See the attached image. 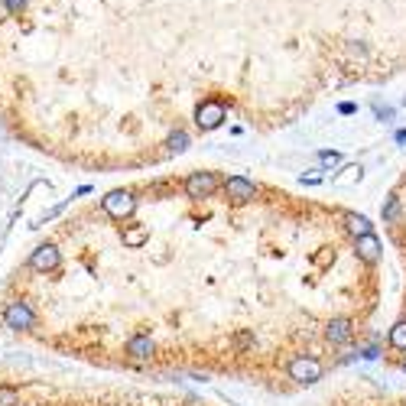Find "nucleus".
<instances>
[{
    "instance_id": "1",
    "label": "nucleus",
    "mask_w": 406,
    "mask_h": 406,
    "mask_svg": "<svg viewBox=\"0 0 406 406\" xmlns=\"http://www.w3.org/2000/svg\"><path fill=\"white\" fill-rule=\"evenodd\" d=\"M322 374H325V367L315 355H296L289 361V377L296 383H319Z\"/></svg>"
},
{
    "instance_id": "2",
    "label": "nucleus",
    "mask_w": 406,
    "mask_h": 406,
    "mask_svg": "<svg viewBox=\"0 0 406 406\" xmlns=\"http://www.w3.org/2000/svg\"><path fill=\"white\" fill-rule=\"evenodd\" d=\"M218 189H221V179L215 176V172H192V176L182 182V192H186V198H195V202L212 198Z\"/></svg>"
},
{
    "instance_id": "3",
    "label": "nucleus",
    "mask_w": 406,
    "mask_h": 406,
    "mask_svg": "<svg viewBox=\"0 0 406 406\" xmlns=\"http://www.w3.org/2000/svg\"><path fill=\"white\" fill-rule=\"evenodd\" d=\"M224 195H228L234 205H244L257 195V186L247 176H228L224 179Z\"/></svg>"
},
{
    "instance_id": "4",
    "label": "nucleus",
    "mask_w": 406,
    "mask_h": 406,
    "mask_svg": "<svg viewBox=\"0 0 406 406\" xmlns=\"http://www.w3.org/2000/svg\"><path fill=\"white\" fill-rule=\"evenodd\" d=\"M224 120V104L221 101H202V108L195 110V124L202 130H215Z\"/></svg>"
},
{
    "instance_id": "5",
    "label": "nucleus",
    "mask_w": 406,
    "mask_h": 406,
    "mask_svg": "<svg viewBox=\"0 0 406 406\" xmlns=\"http://www.w3.org/2000/svg\"><path fill=\"white\" fill-rule=\"evenodd\" d=\"M325 338L331 345H348V341L355 338V322L351 319H331L329 329H325Z\"/></svg>"
},
{
    "instance_id": "6",
    "label": "nucleus",
    "mask_w": 406,
    "mask_h": 406,
    "mask_svg": "<svg viewBox=\"0 0 406 406\" xmlns=\"http://www.w3.org/2000/svg\"><path fill=\"white\" fill-rule=\"evenodd\" d=\"M355 247H357V257H361L364 263H377V260H381V254H383V244L374 234L355 237Z\"/></svg>"
},
{
    "instance_id": "7",
    "label": "nucleus",
    "mask_w": 406,
    "mask_h": 406,
    "mask_svg": "<svg viewBox=\"0 0 406 406\" xmlns=\"http://www.w3.org/2000/svg\"><path fill=\"white\" fill-rule=\"evenodd\" d=\"M361 179H364L361 163H348V166H341L338 176H331V186H335V189H351V186H357Z\"/></svg>"
},
{
    "instance_id": "8",
    "label": "nucleus",
    "mask_w": 406,
    "mask_h": 406,
    "mask_svg": "<svg viewBox=\"0 0 406 406\" xmlns=\"http://www.w3.org/2000/svg\"><path fill=\"white\" fill-rule=\"evenodd\" d=\"M345 228H348V234H355V237L374 234L371 218H367V215H357V212H348V215H345Z\"/></svg>"
},
{
    "instance_id": "9",
    "label": "nucleus",
    "mask_w": 406,
    "mask_h": 406,
    "mask_svg": "<svg viewBox=\"0 0 406 406\" xmlns=\"http://www.w3.org/2000/svg\"><path fill=\"white\" fill-rule=\"evenodd\" d=\"M319 170H325V172H331V170H338L341 166V153L338 150H319Z\"/></svg>"
},
{
    "instance_id": "10",
    "label": "nucleus",
    "mask_w": 406,
    "mask_h": 406,
    "mask_svg": "<svg viewBox=\"0 0 406 406\" xmlns=\"http://www.w3.org/2000/svg\"><path fill=\"white\" fill-rule=\"evenodd\" d=\"M166 150H170V153H182V150H189V134H186V130H172L170 140H166Z\"/></svg>"
},
{
    "instance_id": "11",
    "label": "nucleus",
    "mask_w": 406,
    "mask_h": 406,
    "mask_svg": "<svg viewBox=\"0 0 406 406\" xmlns=\"http://www.w3.org/2000/svg\"><path fill=\"white\" fill-rule=\"evenodd\" d=\"M390 345L397 351H406V319H400L393 329H390Z\"/></svg>"
},
{
    "instance_id": "12",
    "label": "nucleus",
    "mask_w": 406,
    "mask_h": 406,
    "mask_svg": "<svg viewBox=\"0 0 406 406\" xmlns=\"http://www.w3.org/2000/svg\"><path fill=\"white\" fill-rule=\"evenodd\" d=\"M383 221H387V224H397L400 221V198L397 195H390L387 202H383Z\"/></svg>"
},
{
    "instance_id": "13",
    "label": "nucleus",
    "mask_w": 406,
    "mask_h": 406,
    "mask_svg": "<svg viewBox=\"0 0 406 406\" xmlns=\"http://www.w3.org/2000/svg\"><path fill=\"white\" fill-rule=\"evenodd\" d=\"M299 182H303V186H322V182H325V170H319V166H315V170H303Z\"/></svg>"
},
{
    "instance_id": "14",
    "label": "nucleus",
    "mask_w": 406,
    "mask_h": 406,
    "mask_svg": "<svg viewBox=\"0 0 406 406\" xmlns=\"http://www.w3.org/2000/svg\"><path fill=\"white\" fill-rule=\"evenodd\" d=\"M374 118L381 120V124H390V120H393V108H383V104H374Z\"/></svg>"
},
{
    "instance_id": "15",
    "label": "nucleus",
    "mask_w": 406,
    "mask_h": 406,
    "mask_svg": "<svg viewBox=\"0 0 406 406\" xmlns=\"http://www.w3.org/2000/svg\"><path fill=\"white\" fill-rule=\"evenodd\" d=\"M234 345H237V348H250V345H257V338L250 335V331H244V335H237Z\"/></svg>"
},
{
    "instance_id": "16",
    "label": "nucleus",
    "mask_w": 406,
    "mask_h": 406,
    "mask_svg": "<svg viewBox=\"0 0 406 406\" xmlns=\"http://www.w3.org/2000/svg\"><path fill=\"white\" fill-rule=\"evenodd\" d=\"M338 114H345V118H351V114H357V104H351V101L338 104Z\"/></svg>"
},
{
    "instance_id": "17",
    "label": "nucleus",
    "mask_w": 406,
    "mask_h": 406,
    "mask_svg": "<svg viewBox=\"0 0 406 406\" xmlns=\"http://www.w3.org/2000/svg\"><path fill=\"white\" fill-rule=\"evenodd\" d=\"M348 49H351V56H357V59H364V56H367V46H361V43H351Z\"/></svg>"
},
{
    "instance_id": "18",
    "label": "nucleus",
    "mask_w": 406,
    "mask_h": 406,
    "mask_svg": "<svg viewBox=\"0 0 406 406\" xmlns=\"http://www.w3.org/2000/svg\"><path fill=\"white\" fill-rule=\"evenodd\" d=\"M23 4H26V0H7V10H10V13H17Z\"/></svg>"
},
{
    "instance_id": "19",
    "label": "nucleus",
    "mask_w": 406,
    "mask_h": 406,
    "mask_svg": "<svg viewBox=\"0 0 406 406\" xmlns=\"http://www.w3.org/2000/svg\"><path fill=\"white\" fill-rule=\"evenodd\" d=\"M397 144H406V130H400V134H397Z\"/></svg>"
},
{
    "instance_id": "20",
    "label": "nucleus",
    "mask_w": 406,
    "mask_h": 406,
    "mask_svg": "<svg viewBox=\"0 0 406 406\" xmlns=\"http://www.w3.org/2000/svg\"><path fill=\"white\" fill-rule=\"evenodd\" d=\"M403 374H406V361H403Z\"/></svg>"
}]
</instances>
